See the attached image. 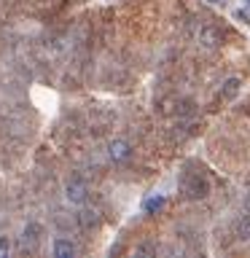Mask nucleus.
I'll return each mask as SVG.
<instances>
[{
	"mask_svg": "<svg viewBox=\"0 0 250 258\" xmlns=\"http://www.w3.org/2000/svg\"><path fill=\"white\" fill-rule=\"evenodd\" d=\"M76 221H78V229H81V231H92V229H97V226H100V213H97V210L84 207V210L76 215Z\"/></svg>",
	"mask_w": 250,
	"mask_h": 258,
	"instance_id": "nucleus-7",
	"label": "nucleus"
},
{
	"mask_svg": "<svg viewBox=\"0 0 250 258\" xmlns=\"http://www.w3.org/2000/svg\"><path fill=\"white\" fill-rule=\"evenodd\" d=\"M129 156H132V145L127 140H110L108 143V159L113 164H121V161H127Z\"/></svg>",
	"mask_w": 250,
	"mask_h": 258,
	"instance_id": "nucleus-5",
	"label": "nucleus"
},
{
	"mask_svg": "<svg viewBox=\"0 0 250 258\" xmlns=\"http://www.w3.org/2000/svg\"><path fill=\"white\" fill-rule=\"evenodd\" d=\"M237 234H239V237L245 239V242H250V218H242V221H239Z\"/></svg>",
	"mask_w": 250,
	"mask_h": 258,
	"instance_id": "nucleus-11",
	"label": "nucleus"
},
{
	"mask_svg": "<svg viewBox=\"0 0 250 258\" xmlns=\"http://www.w3.org/2000/svg\"><path fill=\"white\" fill-rule=\"evenodd\" d=\"M180 194L189 202H199V199H207V194H210V183H207V177L205 175H199V172H189V175H183L180 177Z\"/></svg>",
	"mask_w": 250,
	"mask_h": 258,
	"instance_id": "nucleus-1",
	"label": "nucleus"
},
{
	"mask_svg": "<svg viewBox=\"0 0 250 258\" xmlns=\"http://www.w3.org/2000/svg\"><path fill=\"white\" fill-rule=\"evenodd\" d=\"M8 253H11V242H8V237H0V258H6Z\"/></svg>",
	"mask_w": 250,
	"mask_h": 258,
	"instance_id": "nucleus-12",
	"label": "nucleus"
},
{
	"mask_svg": "<svg viewBox=\"0 0 250 258\" xmlns=\"http://www.w3.org/2000/svg\"><path fill=\"white\" fill-rule=\"evenodd\" d=\"M239 86H242L239 78H226V81H223V89H221V102L234 100V97H237V92H239Z\"/></svg>",
	"mask_w": 250,
	"mask_h": 258,
	"instance_id": "nucleus-9",
	"label": "nucleus"
},
{
	"mask_svg": "<svg viewBox=\"0 0 250 258\" xmlns=\"http://www.w3.org/2000/svg\"><path fill=\"white\" fill-rule=\"evenodd\" d=\"M177 105H180V100L177 97H169V100H159V113L161 116H169V113H177Z\"/></svg>",
	"mask_w": 250,
	"mask_h": 258,
	"instance_id": "nucleus-10",
	"label": "nucleus"
},
{
	"mask_svg": "<svg viewBox=\"0 0 250 258\" xmlns=\"http://www.w3.org/2000/svg\"><path fill=\"white\" fill-rule=\"evenodd\" d=\"M164 205H167V199L161 197V194H156V197H148V199L143 202V213L145 215H156V213L164 210Z\"/></svg>",
	"mask_w": 250,
	"mask_h": 258,
	"instance_id": "nucleus-8",
	"label": "nucleus"
},
{
	"mask_svg": "<svg viewBox=\"0 0 250 258\" xmlns=\"http://www.w3.org/2000/svg\"><path fill=\"white\" fill-rule=\"evenodd\" d=\"M65 199L70 202V205H86L89 199V185L81 175H73L68 177V183H65Z\"/></svg>",
	"mask_w": 250,
	"mask_h": 258,
	"instance_id": "nucleus-2",
	"label": "nucleus"
},
{
	"mask_svg": "<svg viewBox=\"0 0 250 258\" xmlns=\"http://www.w3.org/2000/svg\"><path fill=\"white\" fill-rule=\"evenodd\" d=\"M210 3H215V6H223V3H226V0H210Z\"/></svg>",
	"mask_w": 250,
	"mask_h": 258,
	"instance_id": "nucleus-13",
	"label": "nucleus"
},
{
	"mask_svg": "<svg viewBox=\"0 0 250 258\" xmlns=\"http://www.w3.org/2000/svg\"><path fill=\"white\" fill-rule=\"evenodd\" d=\"M40 237H43V226L35 223V221H30V223L22 229L19 242H22V247H24V250H32V247H35L38 242H40Z\"/></svg>",
	"mask_w": 250,
	"mask_h": 258,
	"instance_id": "nucleus-4",
	"label": "nucleus"
},
{
	"mask_svg": "<svg viewBox=\"0 0 250 258\" xmlns=\"http://www.w3.org/2000/svg\"><path fill=\"white\" fill-rule=\"evenodd\" d=\"M221 40H223L221 30L213 27V24H202L199 32H197V43H199L202 48H207V51H213V48H218V46H221Z\"/></svg>",
	"mask_w": 250,
	"mask_h": 258,
	"instance_id": "nucleus-3",
	"label": "nucleus"
},
{
	"mask_svg": "<svg viewBox=\"0 0 250 258\" xmlns=\"http://www.w3.org/2000/svg\"><path fill=\"white\" fill-rule=\"evenodd\" d=\"M51 250H54V258H76V255H78L76 242L68 239V237H56Z\"/></svg>",
	"mask_w": 250,
	"mask_h": 258,
	"instance_id": "nucleus-6",
	"label": "nucleus"
},
{
	"mask_svg": "<svg viewBox=\"0 0 250 258\" xmlns=\"http://www.w3.org/2000/svg\"><path fill=\"white\" fill-rule=\"evenodd\" d=\"M247 6H250V0H247Z\"/></svg>",
	"mask_w": 250,
	"mask_h": 258,
	"instance_id": "nucleus-14",
	"label": "nucleus"
}]
</instances>
